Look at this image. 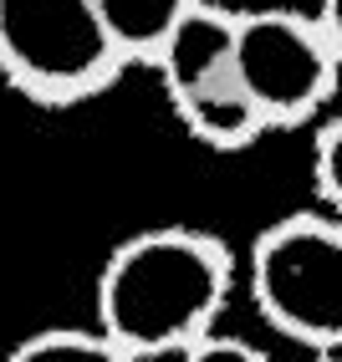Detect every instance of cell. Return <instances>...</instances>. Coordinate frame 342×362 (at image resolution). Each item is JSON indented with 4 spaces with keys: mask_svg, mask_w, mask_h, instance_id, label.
Listing matches in <instances>:
<instances>
[{
    "mask_svg": "<svg viewBox=\"0 0 342 362\" xmlns=\"http://www.w3.org/2000/svg\"><path fill=\"white\" fill-rule=\"evenodd\" d=\"M312 362H337V357H312Z\"/></svg>",
    "mask_w": 342,
    "mask_h": 362,
    "instance_id": "obj_11",
    "label": "cell"
},
{
    "mask_svg": "<svg viewBox=\"0 0 342 362\" xmlns=\"http://www.w3.org/2000/svg\"><path fill=\"white\" fill-rule=\"evenodd\" d=\"M200 6V0H92L97 21L108 26L113 46L128 66H149V57L169 41V31Z\"/></svg>",
    "mask_w": 342,
    "mask_h": 362,
    "instance_id": "obj_6",
    "label": "cell"
},
{
    "mask_svg": "<svg viewBox=\"0 0 342 362\" xmlns=\"http://www.w3.org/2000/svg\"><path fill=\"white\" fill-rule=\"evenodd\" d=\"M312 189H317V204L322 209L342 214V107L317 123V138H312Z\"/></svg>",
    "mask_w": 342,
    "mask_h": 362,
    "instance_id": "obj_8",
    "label": "cell"
},
{
    "mask_svg": "<svg viewBox=\"0 0 342 362\" xmlns=\"http://www.w3.org/2000/svg\"><path fill=\"white\" fill-rule=\"evenodd\" d=\"M169 362H266V352H256L246 337H235L225 327H215L210 337H200L194 347H184L179 357H169Z\"/></svg>",
    "mask_w": 342,
    "mask_h": 362,
    "instance_id": "obj_9",
    "label": "cell"
},
{
    "mask_svg": "<svg viewBox=\"0 0 342 362\" xmlns=\"http://www.w3.org/2000/svg\"><path fill=\"white\" fill-rule=\"evenodd\" d=\"M337 362H342V357H337Z\"/></svg>",
    "mask_w": 342,
    "mask_h": 362,
    "instance_id": "obj_12",
    "label": "cell"
},
{
    "mask_svg": "<svg viewBox=\"0 0 342 362\" xmlns=\"http://www.w3.org/2000/svg\"><path fill=\"white\" fill-rule=\"evenodd\" d=\"M261 322L312 357H342V214L312 204L276 214L246 250Z\"/></svg>",
    "mask_w": 342,
    "mask_h": 362,
    "instance_id": "obj_2",
    "label": "cell"
},
{
    "mask_svg": "<svg viewBox=\"0 0 342 362\" xmlns=\"http://www.w3.org/2000/svg\"><path fill=\"white\" fill-rule=\"evenodd\" d=\"M128 71L92 0H0V82L36 107H82Z\"/></svg>",
    "mask_w": 342,
    "mask_h": 362,
    "instance_id": "obj_3",
    "label": "cell"
},
{
    "mask_svg": "<svg viewBox=\"0 0 342 362\" xmlns=\"http://www.w3.org/2000/svg\"><path fill=\"white\" fill-rule=\"evenodd\" d=\"M0 362H133V357L87 322V327H41L21 337Z\"/></svg>",
    "mask_w": 342,
    "mask_h": 362,
    "instance_id": "obj_7",
    "label": "cell"
},
{
    "mask_svg": "<svg viewBox=\"0 0 342 362\" xmlns=\"http://www.w3.org/2000/svg\"><path fill=\"white\" fill-rule=\"evenodd\" d=\"M230 26H235V62L261 128L291 133L322 123L332 112L342 66L317 16L291 6H251V11H230Z\"/></svg>",
    "mask_w": 342,
    "mask_h": 362,
    "instance_id": "obj_5",
    "label": "cell"
},
{
    "mask_svg": "<svg viewBox=\"0 0 342 362\" xmlns=\"http://www.w3.org/2000/svg\"><path fill=\"white\" fill-rule=\"evenodd\" d=\"M149 71L159 77V92L179 128L210 153H246L256 138H266L256 103L246 92L235 62V26L225 6L200 0L159 52L149 57Z\"/></svg>",
    "mask_w": 342,
    "mask_h": 362,
    "instance_id": "obj_4",
    "label": "cell"
},
{
    "mask_svg": "<svg viewBox=\"0 0 342 362\" xmlns=\"http://www.w3.org/2000/svg\"><path fill=\"white\" fill-rule=\"evenodd\" d=\"M240 260L194 225H154L108 250L92 286V327L133 362H169L210 337L235 296Z\"/></svg>",
    "mask_w": 342,
    "mask_h": 362,
    "instance_id": "obj_1",
    "label": "cell"
},
{
    "mask_svg": "<svg viewBox=\"0 0 342 362\" xmlns=\"http://www.w3.org/2000/svg\"><path fill=\"white\" fill-rule=\"evenodd\" d=\"M312 16H317V26H322V36H327V46H332L337 66H342V0H317Z\"/></svg>",
    "mask_w": 342,
    "mask_h": 362,
    "instance_id": "obj_10",
    "label": "cell"
}]
</instances>
